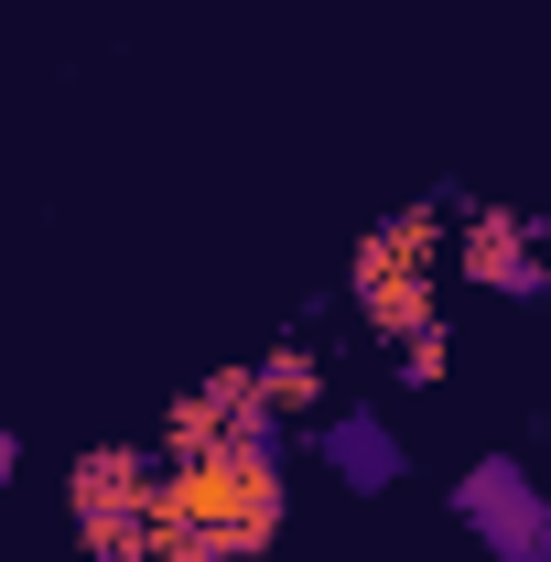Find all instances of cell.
<instances>
[{
  "label": "cell",
  "instance_id": "ba28073f",
  "mask_svg": "<svg viewBox=\"0 0 551 562\" xmlns=\"http://www.w3.org/2000/svg\"><path fill=\"white\" fill-rule=\"evenodd\" d=\"M325 368H336V357H314V336H281V347L260 357L249 379H260V401H271V412L292 422V432H303V422L325 412Z\"/></svg>",
  "mask_w": 551,
  "mask_h": 562
},
{
  "label": "cell",
  "instance_id": "5b68a950",
  "mask_svg": "<svg viewBox=\"0 0 551 562\" xmlns=\"http://www.w3.org/2000/svg\"><path fill=\"white\" fill-rule=\"evenodd\" d=\"M162 454H292V422L260 401L249 368H206V379L162 412Z\"/></svg>",
  "mask_w": 551,
  "mask_h": 562
},
{
  "label": "cell",
  "instance_id": "277c9868",
  "mask_svg": "<svg viewBox=\"0 0 551 562\" xmlns=\"http://www.w3.org/2000/svg\"><path fill=\"white\" fill-rule=\"evenodd\" d=\"M443 249H454V271L476 281V292H497V303H541L551 292V216H530V206L465 195Z\"/></svg>",
  "mask_w": 551,
  "mask_h": 562
},
{
  "label": "cell",
  "instance_id": "9c48e42d",
  "mask_svg": "<svg viewBox=\"0 0 551 562\" xmlns=\"http://www.w3.org/2000/svg\"><path fill=\"white\" fill-rule=\"evenodd\" d=\"M390 379H401V390H443V379H454V325L421 314L412 336H390Z\"/></svg>",
  "mask_w": 551,
  "mask_h": 562
},
{
  "label": "cell",
  "instance_id": "3957f363",
  "mask_svg": "<svg viewBox=\"0 0 551 562\" xmlns=\"http://www.w3.org/2000/svg\"><path fill=\"white\" fill-rule=\"evenodd\" d=\"M454 530L486 562H551V497L530 476V454H476L454 476Z\"/></svg>",
  "mask_w": 551,
  "mask_h": 562
},
{
  "label": "cell",
  "instance_id": "8992f818",
  "mask_svg": "<svg viewBox=\"0 0 551 562\" xmlns=\"http://www.w3.org/2000/svg\"><path fill=\"white\" fill-rule=\"evenodd\" d=\"M303 454H325V476L346 497H390L412 476V454H401V432H390L379 401H325V412L303 422Z\"/></svg>",
  "mask_w": 551,
  "mask_h": 562
},
{
  "label": "cell",
  "instance_id": "52a82bcc",
  "mask_svg": "<svg viewBox=\"0 0 551 562\" xmlns=\"http://www.w3.org/2000/svg\"><path fill=\"white\" fill-rule=\"evenodd\" d=\"M151 476H162L151 443H98V454H76L66 497H76V519H87V508H151Z\"/></svg>",
  "mask_w": 551,
  "mask_h": 562
},
{
  "label": "cell",
  "instance_id": "6da1fadb",
  "mask_svg": "<svg viewBox=\"0 0 551 562\" xmlns=\"http://www.w3.org/2000/svg\"><path fill=\"white\" fill-rule=\"evenodd\" d=\"M292 519L281 454H162L151 476V562H260Z\"/></svg>",
  "mask_w": 551,
  "mask_h": 562
},
{
  "label": "cell",
  "instance_id": "30bf717a",
  "mask_svg": "<svg viewBox=\"0 0 551 562\" xmlns=\"http://www.w3.org/2000/svg\"><path fill=\"white\" fill-rule=\"evenodd\" d=\"M76 552L87 562H151V508H87L76 519Z\"/></svg>",
  "mask_w": 551,
  "mask_h": 562
},
{
  "label": "cell",
  "instance_id": "7a4b0ae2",
  "mask_svg": "<svg viewBox=\"0 0 551 562\" xmlns=\"http://www.w3.org/2000/svg\"><path fill=\"white\" fill-rule=\"evenodd\" d=\"M454 206H465V184H432V195H412V206L368 216L357 227V249H346V314L390 347V336H412L421 314H443V238H454Z\"/></svg>",
  "mask_w": 551,
  "mask_h": 562
},
{
  "label": "cell",
  "instance_id": "8fae6325",
  "mask_svg": "<svg viewBox=\"0 0 551 562\" xmlns=\"http://www.w3.org/2000/svg\"><path fill=\"white\" fill-rule=\"evenodd\" d=\"M0 487H22V432L0 422Z\"/></svg>",
  "mask_w": 551,
  "mask_h": 562
}]
</instances>
